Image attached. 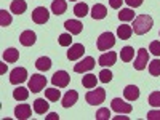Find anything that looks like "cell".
Wrapping results in <instances>:
<instances>
[{
	"mask_svg": "<svg viewBox=\"0 0 160 120\" xmlns=\"http://www.w3.org/2000/svg\"><path fill=\"white\" fill-rule=\"evenodd\" d=\"M154 26V21L149 15H139L138 18H135V22H133V32L136 35H144L148 34Z\"/></svg>",
	"mask_w": 160,
	"mask_h": 120,
	"instance_id": "6da1fadb",
	"label": "cell"
},
{
	"mask_svg": "<svg viewBox=\"0 0 160 120\" xmlns=\"http://www.w3.org/2000/svg\"><path fill=\"white\" fill-rule=\"evenodd\" d=\"M85 99H87V102L91 104V106H99V104H102L104 99H106V91H104L102 88L91 90V91H88L87 95H85Z\"/></svg>",
	"mask_w": 160,
	"mask_h": 120,
	"instance_id": "7a4b0ae2",
	"label": "cell"
},
{
	"mask_svg": "<svg viewBox=\"0 0 160 120\" xmlns=\"http://www.w3.org/2000/svg\"><path fill=\"white\" fill-rule=\"evenodd\" d=\"M115 45V37L111 32H102L98 38V50L99 51H106Z\"/></svg>",
	"mask_w": 160,
	"mask_h": 120,
	"instance_id": "3957f363",
	"label": "cell"
},
{
	"mask_svg": "<svg viewBox=\"0 0 160 120\" xmlns=\"http://www.w3.org/2000/svg\"><path fill=\"white\" fill-rule=\"evenodd\" d=\"M47 85V78L43 75H40V74H34L31 78H29V90L32 93H38V91H42Z\"/></svg>",
	"mask_w": 160,
	"mask_h": 120,
	"instance_id": "277c9868",
	"label": "cell"
},
{
	"mask_svg": "<svg viewBox=\"0 0 160 120\" xmlns=\"http://www.w3.org/2000/svg\"><path fill=\"white\" fill-rule=\"evenodd\" d=\"M148 62H149V51L146 48H139L138 50V56L135 59V69L136 71H144L146 68H148Z\"/></svg>",
	"mask_w": 160,
	"mask_h": 120,
	"instance_id": "5b68a950",
	"label": "cell"
},
{
	"mask_svg": "<svg viewBox=\"0 0 160 120\" xmlns=\"http://www.w3.org/2000/svg\"><path fill=\"white\" fill-rule=\"evenodd\" d=\"M69 80H71V77H69L68 72H66V71H58V72L53 74L51 83L55 87H58V88H66L69 85Z\"/></svg>",
	"mask_w": 160,
	"mask_h": 120,
	"instance_id": "8992f818",
	"label": "cell"
},
{
	"mask_svg": "<svg viewBox=\"0 0 160 120\" xmlns=\"http://www.w3.org/2000/svg\"><path fill=\"white\" fill-rule=\"evenodd\" d=\"M96 66V62H95V58H91V56H87L85 59H82L80 62H77L75 66H74V72H77V74H83V72H88V71H91L93 68Z\"/></svg>",
	"mask_w": 160,
	"mask_h": 120,
	"instance_id": "52a82bcc",
	"label": "cell"
},
{
	"mask_svg": "<svg viewBox=\"0 0 160 120\" xmlns=\"http://www.w3.org/2000/svg\"><path fill=\"white\" fill-rule=\"evenodd\" d=\"M26 80H28V71L24 68H16L10 72V83H13V85H19V83L26 82Z\"/></svg>",
	"mask_w": 160,
	"mask_h": 120,
	"instance_id": "ba28073f",
	"label": "cell"
},
{
	"mask_svg": "<svg viewBox=\"0 0 160 120\" xmlns=\"http://www.w3.org/2000/svg\"><path fill=\"white\" fill-rule=\"evenodd\" d=\"M111 108H112V111H115L117 114H130V112L133 111L131 104L122 101V98H114L112 102H111Z\"/></svg>",
	"mask_w": 160,
	"mask_h": 120,
	"instance_id": "9c48e42d",
	"label": "cell"
},
{
	"mask_svg": "<svg viewBox=\"0 0 160 120\" xmlns=\"http://www.w3.org/2000/svg\"><path fill=\"white\" fill-rule=\"evenodd\" d=\"M50 18V13L45 7H37L34 11H32V21L37 22V24H45Z\"/></svg>",
	"mask_w": 160,
	"mask_h": 120,
	"instance_id": "30bf717a",
	"label": "cell"
},
{
	"mask_svg": "<svg viewBox=\"0 0 160 120\" xmlns=\"http://www.w3.org/2000/svg\"><path fill=\"white\" fill-rule=\"evenodd\" d=\"M83 53H85V47L82 43H74V45H71V48L68 51V59L69 61H75L78 58H82Z\"/></svg>",
	"mask_w": 160,
	"mask_h": 120,
	"instance_id": "8fae6325",
	"label": "cell"
},
{
	"mask_svg": "<svg viewBox=\"0 0 160 120\" xmlns=\"http://www.w3.org/2000/svg\"><path fill=\"white\" fill-rule=\"evenodd\" d=\"M117 61V55L114 51H108V53H102V55L99 56L98 62L102 66V68H111V66H114Z\"/></svg>",
	"mask_w": 160,
	"mask_h": 120,
	"instance_id": "7c38bea8",
	"label": "cell"
},
{
	"mask_svg": "<svg viewBox=\"0 0 160 120\" xmlns=\"http://www.w3.org/2000/svg\"><path fill=\"white\" fill-rule=\"evenodd\" d=\"M77 99H78V93L75 91V90H69L66 95L62 96V108L64 109H68V108H72V106L77 102Z\"/></svg>",
	"mask_w": 160,
	"mask_h": 120,
	"instance_id": "4fadbf2b",
	"label": "cell"
},
{
	"mask_svg": "<svg viewBox=\"0 0 160 120\" xmlns=\"http://www.w3.org/2000/svg\"><path fill=\"white\" fill-rule=\"evenodd\" d=\"M64 28L69 31V34L78 35L80 32H82V29H83V24L80 22V21H77V19H68V21L64 22Z\"/></svg>",
	"mask_w": 160,
	"mask_h": 120,
	"instance_id": "5bb4252c",
	"label": "cell"
},
{
	"mask_svg": "<svg viewBox=\"0 0 160 120\" xmlns=\"http://www.w3.org/2000/svg\"><path fill=\"white\" fill-rule=\"evenodd\" d=\"M31 106L29 104H19L16 106V109H15V117L19 118V120H26V118H29L31 117Z\"/></svg>",
	"mask_w": 160,
	"mask_h": 120,
	"instance_id": "9a60e30c",
	"label": "cell"
},
{
	"mask_svg": "<svg viewBox=\"0 0 160 120\" xmlns=\"http://www.w3.org/2000/svg\"><path fill=\"white\" fill-rule=\"evenodd\" d=\"M35 38H37L35 32H32V31H24V32L21 34V37H19V42H21V45H24V47H32V45L35 43Z\"/></svg>",
	"mask_w": 160,
	"mask_h": 120,
	"instance_id": "2e32d148",
	"label": "cell"
},
{
	"mask_svg": "<svg viewBox=\"0 0 160 120\" xmlns=\"http://www.w3.org/2000/svg\"><path fill=\"white\" fill-rule=\"evenodd\" d=\"M123 96L128 101H136L139 98V88L136 85H127L123 90Z\"/></svg>",
	"mask_w": 160,
	"mask_h": 120,
	"instance_id": "e0dca14e",
	"label": "cell"
},
{
	"mask_svg": "<svg viewBox=\"0 0 160 120\" xmlns=\"http://www.w3.org/2000/svg\"><path fill=\"white\" fill-rule=\"evenodd\" d=\"M108 16V8L101 3H96L95 7L91 8V18L93 19H104Z\"/></svg>",
	"mask_w": 160,
	"mask_h": 120,
	"instance_id": "ac0fdd59",
	"label": "cell"
},
{
	"mask_svg": "<svg viewBox=\"0 0 160 120\" xmlns=\"http://www.w3.org/2000/svg\"><path fill=\"white\" fill-rule=\"evenodd\" d=\"M10 10H11V13H15V15H22V13L28 10V3H26V0H13L11 5H10Z\"/></svg>",
	"mask_w": 160,
	"mask_h": 120,
	"instance_id": "d6986e66",
	"label": "cell"
},
{
	"mask_svg": "<svg viewBox=\"0 0 160 120\" xmlns=\"http://www.w3.org/2000/svg\"><path fill=\"white\" fill-rule=\"evenodd\" d=\"M66 10H68V3H66V0H53L51 3V11L55 13L56 16L62 15V13H66Z\"/></svg>",
	"mask_w": 160,
	"mask_h": 120,
	"instance_id": "ffe728a7",
	"label": "cell"
},
{
	"mask_svg": "<svg viewBox=\"0 0 160 120\" xmlns=\"http://www.w3.org/2000/svg\"><path fill=\"white\" fill-rule=\"evenodd\" d=\"M133 34V28L128 24H122V26H118V29H117V35L118 38H122V40H128Z\"/></svg>",
	"mask_w": 160,
	"mask_h": 120,
	"instance_id": "44dd1931",
	"label": "cell"
},
{
	"mask_svg": "<svg viewBox=\"0 0 160 120\" xmlns=\"http://www.w3.org/2000/svg\"><path fill=\"white\" fill-rule=\"evenodd\" d=\"M3 59L7 62H16L19 59V51L16 48H7L3 51Z\"/></svg>",
	"mask_w": 160,
	"mask_h": 120,
	"instance_id": "7402d4cb",
	"label": "cell"
},
{
	"mask_svg": "<svg viewBox=\"0 0 160 120\" xmlns=\"http://www.w3.org/2000/svg\"><path fill=\"white\" fill-rule=\"evenodd\" d=\"M13 98H15L16 101H26L29 98V88L18 87L16 90H13Z\"/></svg>",
	"mask_w": 160,
	"mask_h": 120,
	"instance_id": "603a6c76",
	"label": "cell"
},
{
	"mask_svg": "<svg viewBox=\"0 0 160 120\" xmlns=\"http://www.w3.org/2000/svg\"><path fill=\"white\" fill-rule=\"evenodd\" d=\"M48 108H50V104H48L43 98H38V99L34 101V111H35L37 114H45V112L48 111Z\"/></svg>",
	"mask_w": 160,
	"mask_h": 120,
	"instance_id": "cb8c5ba5",
	"label": "cell"
},
{
	"mask_svg": "<svg viewBox=\"0 0 160 120\" xmlns=\"http://www.w3.org/2000/svg\"><path fill=\"white\" fill-rule=\"evenodd\" d=\"M98 80H99V78H98L96 75L87 74V75H83V78H82V85H83L85 88H96Z\"/></svg>",
	"mask_w": 160,
	"mask_h": 120,
	"instance_id": "d4e9b609",
	"label": "cell"
},
{
	"mask_svg": "<svg viewBox=\"0 0 160 120\" xmlns=\"http://www.w3.org/2000/svg\"><path fill=\"white\" fill-rule=\"evenodd\" d=\"M35 68L38 69V71H48L50 68H51V59L50 58H47V56H42V58H38L37 61H35Z\"/></svg>",
	"mask_w": 160,
	"mask_h": 120,
	"instance_id": "484cf974",
	"label": "cell"
},
{
	"mask_svg": "<svg viewBox=\"0 0 160 120\" xmlns=\"http://www.w3.org/2000/svg\"><path fill=\"white\" fill-rule=\"evenodd\" d=\"M133 56H135V50L131 47H123L122 51H120V59L123 62H130L133 59Z\"/></svg>",
	"mask_w": 160,
	"mask_h": 120,
	"instance_id": "4316f807",
	"label": "cell"
},
{
	"mask_svg": "<svg viewBox=\"0 0 160 120\" xmlns=\"http://www.w3.org/2000/svg\"><path fill=\"white\" fill-rule=\"evenodd\" d=\"M74 13L77 18H83L88 15V5L85 2H78L75 7H74Z\"/></svg>",
	"mask_w": 160,
	"mask_h": 120,
	"instance_id": "83f0119b",
	"label": "cell"
},
{
	"mask_svg": "<svg viewBox=\"0 0 160 120\" xmlns=\"http://www.w3.org/2000/svg\"><path fill=\"white\" fill-rule=\"evenodd\" d=\"M118 19L123 21V22L135 19V11H133L131 8H122V11L118 13Z\"/></svg>",
	"mask_w": 160,
	"mask_h": 120,
	"instance_id": "f1b7e54d",
	"label": "cell"
},
{
	"mask_svg": "<svg viewBox=\"0 0 160 120\" xmlns=\"http://www.w3.org/2000/svg\"><path fill=\"white\" fill-rule=\"evenodd\" d=\"M45 98L48 101H58L61 98V91L56 87L55 88H48V90H45Z\"/></svg>",
	"mask_w": 160,
	"mask_h": 120,
	"instance_id": "f546056e",
	"label": "cell"
},
{
	"mask_svg": "<svg viewBox=\"0 0 160 120\" xmlns=\"http://www.w3.org/2000/svg\"><path fill=\"white\" fill-rule=\"evenodd\" d=\"M11 24V15L7 10H0V26L2 28H7V26Z\"/></svg>",
	"mask_w": 160,
	"mask_h": 120,
	"instance_id": "4dcf8cb0",
	"label": "cell"
},
{
	"mask_svg": "<svg viewBox=\"0 0 160 120\" xmlns=\"http://www.w3.org/2000/svg\"><path fill=\"white\" fill-rule=\"evenodd\" d=\"M98 78H99V82H102V83H109L111 80H112V72L108 71V69H102V71L99 72Z\"/></svg>",
	"mask_w": 160,
	"mask_h": 120,
	"instance_id": "1f68e13d",
	"label": "cell"
},
{
	"mask_svg": "<svg viewBox=\"0 0 160 120\" xmlns=\"http://www.w3.org/2000/svg\"><path fill=\"white\" fill-rule=\"evenodd\" d=\"M149 104L152 108H160V91H154L149 95Z\"/></svg>",
	"mask_w": 160,
	"mask_h": 120,
	"instance_id": "d6a6232c",
	"label": "cell"
},
{
	"mask_svg": "<svg viewBox=\"0 0 160 120\" xmlns=\"http://www.w3.org/2000/svg\"><path fill=\"white\" fill-rule=\"evenodd\" d=\"M149 72L151 75H160V59H154L149 64Z\"/></svg>",
	"mask_w": 160,
	"mask_h": 120,
	"instance_id": "836d02e7",
	"label": "cell"
},
{
	"mask_svg": "<svg viewBox=\"0 0 160 120\" xmlns=\"http://www.w3.org/2000/svg\"><path fill=\"white\" fill-rule=\"evenodd\" d=\"M72 43V34H61L59 35V45L61 47H71Z\"/></svg>",
	"mask_w": 160,
	"mask_h": 120,
	"instance_id": "e575fe53",
	"label": "cell"
},
{
	"mask_svg": "<svg viewBox=\"0 0 160 120\" xmlns=\"http://www.w3.org/2000/svg\"><path fill=\"white\" fill-rule=\"evenodd\" d=\"M109 117H111V112H109V109H106V108H101L96 112V120H109Z\"/></svg>",
	"mask_w": 160,
	"mask_h": 120,
	"instance_id": "d590c367",
	"label": "cell"
},
{
	"mask_svg": "<svg viewBox=\"0 0 160 120\" xmlns=\"http://www.w3.org/2000/svg\"><path fill=\"white\" fill-rule=\"evenodd\" d=\"M149 51L152 53L154 56H160V42H158V40H154V42H151Z\"/></svg>",
	"mask_w": 160,
	"mask_h": 120,
	"instance_id": "8d00e7d4",
	"label": "cell"
},
{
	"mask_svg": "<svg viewBox=\"0 0 160 120\" xmlns=\"http://www.w3.org/2000/svg\"><path fill=\"white\" fill-rule=\"evenodd\" d=\"M148 120H160V111H149Z\"/></svg>",
	"mask_w": 160,
	"mask_h": 120,
	"instance_id": "74e56055",
	"label": "cell"
},
{
	"mask_svg": "<svg viewBox=\"0 0 160 120\" xmlns=\"http://www.w3.org/2000/svg\"><path fill=\"white\" fill-rule=\"evenodd\" d=\"M125 2H127L128 7H131V8H138V7L142 5V0H125Z\"/></svg>",
	"mask_w": 160,
	"mask_h": 120,
	"instance_id": "f35d334b",
	"label": "cell"
},
{
	"mask_svg": "<svg viewBox=\"0 0 160 120\" xmlns=\"http://www.w3.org/2000/svg\"><path fill=\"white\" fill-rule=\"evenodd\" d=\"M122 2H125V0H109V5H111V8L118 10L120 7H122Z\"/></svg>",
	"mask_w": 160,
	"mask_h": 120,
	"instance_id": "ab89813d",
	"label": "cell"
},
{
	"mask_svg": "<svg viewBox=\"0 0 160 120\" xmlns=\"http://www.w3.org/2000/svg\"><path fill=\"white\" fill-rule=\"evenodd\" d=\"M58 118H59V115H58V114H55V112L50 114V115L47 117V120H58Z\"/></svg>",
	"mask_w": 160,
	"mask_h": 120,
	"instance_id": "60d3db41",
	"label": "cell"
},
{
	"mask_svg": "<svg viewBox=\"0 0 160 120\" xmlns=\"http://www.w3.org/2000/svg\"><path fill=\"white\" fill-rule=\"evenodd\" d=\"M72 2H75V0H72Z\"/></svg>",
	"mask_w": 160,
	"mask_h": 120,
	"instance_id": "b9f144b4",
	"label": "cell"
}]
</instances>
